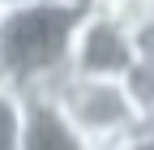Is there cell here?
Here are the masks:
<instances>
[{"mask_svg": "<svg viewBox=\"0 0 154 150\" xmlns=\"http://www.w3.org/2000/svg\"><path fill=\"white\" fill-rule=\"evenodd\" d=\"M86 9L64 0L0 13V73L13 90H47L69 73L73 34Z\"/></svg>", "mask_w": 154, "mask_h": 150, "instance_id": "cell-1", "label": "cell"}, {"mask_svg": "<svg viewBox=\"0 0 154 150\" xmlns=\"http://www.w3.org/2000/svg\"><path fill=\"white\" fill-rule=\"evenodd\" d=\"M47 95L60 103V111L73 120V129L82 133L94 150H111L128 142L133 133H141L146 120L133 107L128 90L120 77H82V73H64L56 86H47Z\"/></svg>", "mask_w": 154, "mask_h": 150, "instance_id": "cell-2", "label": "cell"}, {"mask_svg": "<svg viewBox=\"0 0 154 150\" xmlns=\"http://www.w3.org/2000/svg\"><path fill=\"white\" fill-rule=\"evenodd\" d=\"M137 60V47H133V30L124 22H116L111 13L86 9L82 22L73 34V60L69 73H82V77H124Z\"/></svg>", "mask_w": 154, "mask_h": 150, "instance_id": "cell-3", "label": "cell"}, {"mask_svg": "<svg viewBox=\"0 0 154 150\" xmlns=\"http://www.w3.org/2000/svg\"><path fill=\"white\" fill-rule=\"evenodd\" d=\"M26 120H22V150H94L82 133L73 129V120L60 111L47 90H26Z\"/></svg>", "mask_w": 154, "mask_h": 150, "instance_id": "cell-4", "label": "cell"}, {"mask_svg": "<svg viewBox=\"0 0 154 150\" xmlns=\"http://www.w3.org/2000/svg\"><path fill=\"white\" fill-rule=\"evenodd\" d=\"M120 82H124V90H128L133 107L141 111V120L150 124V116H154V56H137L133 69L124 73Z\"/></svg>", "mask_w": 154, "mask_h": 150, "instance_id": "cell-5", "label": "cell"}, {"mask_svg": "<svg viewBox=\"0 0 154 150\" xmlns=\"http://www.w3.org/2000/svg\"><path fill=\"white\" fill-rule=\"evenodd\" d=\"M22 120H26L22 90L0 86V150H22Z\"/></svg>", "mask_w": 154, "mask_h": 150, "instance_id": "cell-6", "label": "cell"}, {"mask_svg": "<svg viewBox=\"0 0 154 150\" xmlns=\"http://www.w3.org/2000/svg\"><path fill=\"white\" fill-rule=\"evenodd\" d=\"M133 47H137V56H154V9L133 26Z\"/></svg>", "mask_w": 154, "mask_h": 150, "instance_id": "cell-7", "label": "cell"}, {"mask_svg": "<svg viewBox=\"0 0 154 150\" xmlns=\"http://www.w3.org/2000/svg\"><path fill=\"white\" fill-rule=\"evenodd\" d=\"M111 150H154V133H150V129H141V133H133L128 142L111 146Z\"/></svg>", "mask_w": 154, "mask_h": 150, "instance_id": "cell-8", "label": "cell"}, {"mask_svg": "<svg viewBox=\"0 0 154 150\" xmlns=\"http://www.w3.org/2000/svg\"><path fill=\"white\" fill-rule=\"evenodd\" d=\"M26 5H43V0H0V13H9V9H26Z\"/></svg>", "mask_w": 154, "mask_h": 150, "instance_id": "cell-9", "label": "cell"}, {"mask_svg": "<svg viewBox=\"0 0 154 150\" xmlns=\"http://www.w3.org/2000/svg\"><path fill=\"white\" fill-rule=\"evenodd\" d=\"M64 5H77V9H90V0H64Z\"/></svg>", "mask_w": 154, "mask_h": 150, "instance_id": "cell-10", "label": "cell"}, {"mask_svg": "<svg viewBox=\"0 0 154 150\" xmlns=\"http://www.w3.org/2000/svg\"><path fill=\"white\" fill-rule=\"evenodd\" d=\"M146 129H150V133H154V116H150V124H146Z\"/></svg>", "mask_w": 154, "mask_h": 150, "instance_id": "cell-11", "label": "cell"}, {"mask_svg": "<svg viewBox=\"0 0 154 150\" xmlns=\"http://www.w3.org/2000/svg\"><path fill=\"white\" fill-rule=\"evenodd\" d=\"M0 86H9V82H5V73H0Z\"/></svg>", "mask_w": 154, "mask_h": 150, "instance_id": "cell-12", "label": "cell"}]
</instances>
